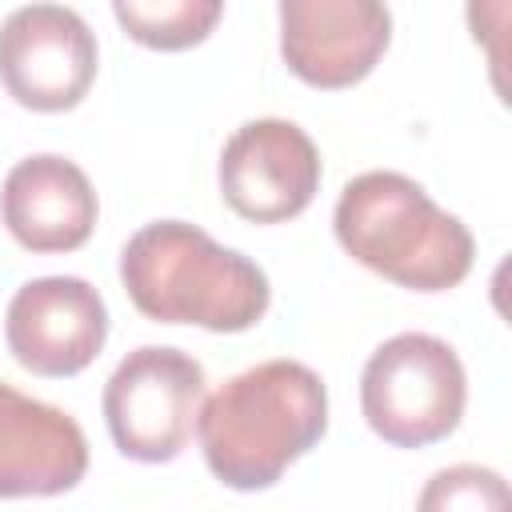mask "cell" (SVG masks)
<instances>
[{"mask_svg": "<svg viewBox=\"0 0 512 512\" xmlns=\"http://www.w3.org/2000/svg\"><path fill=\"white\" fill-rule=\"evenodd\" d=\"M416 512H512L508 480L480 464H452L428 476Z\"/></svg>", "mask_w": 512, "mask_h": 512, "instance_id": "13", "label": "cell"}, {"mask_svg": "<svg viewBox=\"0 0 512 512\" xmlns=\"http://www.w3.org/2000/svg\"><path fill=\"white\" fill-rule=\"evenodd\" d=\"M4 224L28 252H72L96 228V192L80 164L40 152L4 180Z\"/></svg>", "mask_w": 512, "mask_h": 512, "instance_id": "11", "label": "cell"}, {"mask_svg": "<svg viewBox=\"0 0 512 512\" xmlns=\"http://www.w3.org/2000/svg\"><path fill=\"white\" fill-rule=\"evenodd\" d=\"M392 40V16L376 0H284L280 56L312 88L364 80Z\"/></svg>", "mask_w": 512, "mask_h": 512, "instance_id": "9", "label": "cell"}, {"mask_svg": "<svg viewBox=\"0 0 512 512\" xmlns=\"http://www.w3.org/2000/svg\"><path fill=\"white\" fill-rule=\"evenodd\" d=\"M4 336L20 368L36 376H76L108 340V308L80 276H40L12 296Z\"/></svg>", "mask_w": 512, "mask_h": 512, "instance_id": "8", "label": "cell"}, {"mask_svg": "<svg viewBox=\"0 0 512 512\" xmlns=\"http://www.w3.org/2000/svg\"><path fill=\"white\" fill-rule=\"evenodd\" d=\"M112 16L120 20V28L144 44V48H160V52H180L200 44L216 20L224 16L220 0H116Z\"/></svg>", "mask_w": 512, "mask_h": 512, "instance_id": "12", "label": "cell"}, {"mask_svg": "<svg viewBox=\"0 0 512 512\" xmlns=\"http://www.w3.org/2000/svg\"><path fill=\"white\" fill-rule=\"evenodd\" d=\"M120 280L148 320L208 332H244L272 300L260 264L184 220L144 224L120 252Z\"/></svg>", "mask_w": 512, "mask_h": 512, "instance_id": "2", "label": "cell"}, {"mask_svg": "<svg viewBox=\"0 0 512 512\" xmlns=\"http://www.w3.org/2000/svg\"><path fill=\"white\" fill-rule=\"evenodd\" d=\"M96 36L64 4H28L0 24V84L32 112L76 108L96 80Z\"/></svg>", "mask_w": 512, "mask_h": 512, "instance_id": "6", "label": "cell"}, {"mask_svg": "<svg viewBox=\"0 0 512 512\" xmlns=\"http://www.w3.org/2000/svg\"><path fill=\"white\" fill-rule=\"evenodd\" d=\"M320 188V152L312 136L280 116L240 124L220 152V192L252 224L300 216Z\"/></svg>", "mask_w": 512, "mask_h": 512, "instance_id": "7", "label": "cell"}, {"mask_svg": "<svg viewBox=\"0 0 512 512\" xmlns=\"http://www.w3.org/2000/svg\"><path fill=\"white\" fill-rule=\"evenodd\" d=\"M204 404V368L180 348L144 344L128 352L104 384L112 444L140 464H168L192 440Z\"/></svg>", "mask_w": 512, "mask_h": 512, "instance_id": "5", "label": "cell"}, {"mask_svg": "<svg viewBox=\"0 0 512 512\" xmlns=\"http://www.w3.org/2000/svg\"><path fill=\"white\" fill-rule=\"evenodd\" d=\"M468 384L464 364L440 336L400 332L384 340L360 376L368 428L392 448H428L456 432Z\"/></svg>", "mask_w": 512, "mask_h": 512, "instance_id": "4", "label": "cell"}, {"mask_svg": "<svg viewBox=\"0 0 512 512\" xmlns=\"http://www.w3.org/2000/svg\"><path fill=\"white\" fill-rule=\"evenodd\" d=\"M328 428L324 380L300 360H264L220 384L196 416L212 476L236 492L268 488Z\"/></svg>", "mask_w": 512, "mask_h": 512, "instance_id": "1", "label": "cell"}, {"mask_svg": "<svg viewBox=\"0 0 512 512\" xmlns=\"http://www.w3.org/2000/svg\"><path fill=\"white\" fill-rule=\"evenodd\" d=\"M88 472V440L80 424L12 384H0V500L60 496Z\"/></svg>", "mask_w": 512, "mask_h": 512, "instance_id": "10", "label": "cell"}, {"mask_svg": "<svg viewBox=\"0 0 512 512\" xmlns=\"http://www.w3.org/2000/svg\"><path fill=\"white\" fill-rule=\"evenodd\" d=\"M332 228L356 264L412 292H448L472 272V232L400 172L348 180Z\"/></svg>", "mask_w": 512, "mask_h": 512, "instance_id": "3", "label": "cell"}]
</instances>
